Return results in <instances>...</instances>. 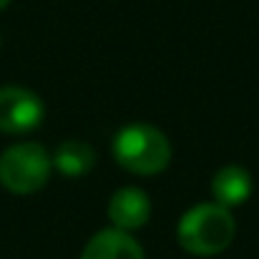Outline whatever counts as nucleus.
Segmentation results:
<instances>
[{
	"label": "nucleus",
	"instance_id": "obj_1",
	"mask_svg": "<svg viewBox=\"0 0 259 259\" xmlns=\"http://www.w3.org/2000/svg\"><path fill=\"white\" fill-rule=\"evenodd\" d=\"M237 224L227 206L222 204H199L189 209L176 229L179 244L196 257H211L224 252L234 239Z\"/></svg>",
	"mask_w": 259,
	"mask_h": 259
},
{
	"label": "nucleus",
	"instance_id": "obj_5",
	"mask_svg": "<svg viewBox=\"0 0 259 259\" xmlns=\"http://www.w3.org/2000/svg\"><path fill=\"white\" fill-rule=\"evenodd\" d=\"M108 217H111L116 229H123V232L139 229L151 217V201H149L146 191H141L136 186H123L111 196Z\"/></svg>",
	"mask_w": 259,
	"mask_h": 259
},
{
	"label": "nucleus",
	"instance_id": "obj_7",
	"mask_svg": "<svg viewBox=\"0 0 259 259\" xmlns=\"http://www.w3.org/2000/svg\"><path fill=\"white\" fill-rule=\"evenodd\" d=\"M252 189H254L252 174L242 166H224L211 179V194H214L217 204H222L227 209L244 204L252 196Z\"/></svg>",
	"mask_w": 259,
	"mask_h": 259
},
{
	"label": "nucleus",
	"instance_id": "obj_9",
	"mask_svg": "<svg viewBox=\"0 0 259 259\" xmlns=\"http://www.w3.org/2000/svg\"><path fill=\"white\" fill-rule=\"evenodd\" d=\"M8 5H10V0H0V10H5Z\"/></svg>",
	"mask_w": 259,
	"mask_h": 259
},
{
	"label": "nucleus",
	"instance_id": "obj_6",
	"mask_svg": "<svg viewBox=\"0 0 259 259\" xmlns=\"http://www.w3.org/2000/svg\"><path fill=\"white\" fill-rule=\"evenodd\" d=\"M81 259H144V249L128 232L113 227L93 234Z\"/></svg>",
	"mask_w": 259,
	"mask_h": 259
},
{
	"label": "nucleus",
	"instance_id": "obj_2",
	"mask_svg": "<svg viewBox=\"0 0 259 259\" xmlns=\"http://www.w3.org/2000/svg\"><path fill=\"white\" fill-rule=\"evenodd\" d=\"M113 159L131 174L154 176L171 161V144L156 126L131 123L123 126L113 139Z\"/></svg>",
	"mask_w": 259,
	"mask_h": 259
},
{
	"label": "nucleus",
	"instance_id": "obj_4",
	"mask_svg": "<svg viewBox=\"0 0 259 259\" xmlns=\"http://www.w3.org/2000/svg\"><path fill=\"white\" fill-rule=\"evenodd\" d=\"M43 121V101L20 86L0 88V131L28 134Z\"/></svg>",
	"mask_w": 259,
	"mask_h": 259
},
{
	"label": "nucleus",
	"instance_id": "obj_8",
	"mask_svg": "<svg viewBox=\"0 0 259 259\" xmlns=\"http://www.w3.org/2000/svg\"><path fill=\"white\" fill-rule=\"evenodd\" d=\"M93 164H96V154H93V149L88 146L86 141H81V139L63 141L56 149V154H53V166L63 176H68V179L86 176L93 169Z\"/></svg>",
	"mask_w": 259,
	"mask_h": 259
},
{
	"label": "nucleus",
	"instance_id": "obj_3",
	"mask_svg": "<svg viewBox=\"0 0 259 259\" xmlns=\"http://www.w3.org/2000/svg\"><path fill=\"white\" fill-rule=\"evenodd\" d=\"M51 169H53L51 154L35 141L13 144L0 154V184L13 194L38 191L48 181Z\"/></svg>",
	"mask_w": 259,
	"mask_h": 259
}]
</instances>
